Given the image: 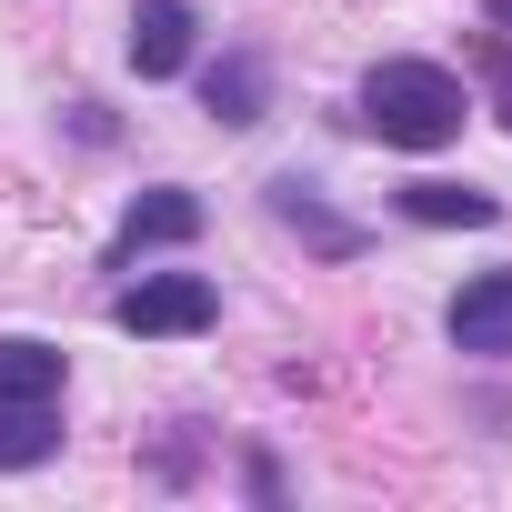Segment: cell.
Instances as JSON below:
<instances>
[{"label": "cell", "mask_w": 512, "mask_h": 512, "mask_svg": "<svg viewBox=\"0 0 512 512\" xmlns=\"http://www.w3.org/2000/svg\"><path fill=\"white\" fill-rule=\"evenodd\" d=\"M0 402H61V352L51 342H0Z\"/></svg>", "instance_id": "9"}, {"label": "cell", "mask_w": 512, "mask_h": 512, "mask_svg": "<svg viewBox=\"0 0 512 512\" xmlns=\"http://www.w3.org/2000/svg\"><path fill=\"white\" fill-rule=\"evenodd\" d=\"M362 121H372L392 151H442V141H462L472 101H462V81H452L442 61H382V71L362 81Z\"/></svg>", "instance_id": "1"}, {"label": "cell", "mask_w": 512, "mask_h": 512, "mask_svg": "<svg viewBox=\"0 0 512 512\" xmlns=\"http://www.w3.org/2000/svg\"><path fill=\"white\" fill-rule=\"evenodd\" d=\"M262 101H272V71H262V51H221L211 71H201V111L211 121H262Z\"/></svg>", "instance_id": "5"}, {"label": "cell", "mask_w": 512, "mask_h": 512, "mask_svg": "<svg viewBox=\"0 0 512 512\" xmlns=\"http://www.w3.org/2000/svg\"><path fill=\"white\" fill-rule=\"evenodd\" d=\"M482 11H492V21H512V0H482Z\"/></svg>", "instance_id": "11"}, {"label": "cell", "mask_w": 512, "mask_h": 512, "mask_svg": "<svg viewBox=\"0 0 512 512\" xmlns=\"http://www.w3.org/2000/svg\"><path fill=\"white\" fill-rule=\"evenodd\" d=\"M272 211H282L312 251H362V231H352V221H332V211H322V191H312L302 171H282V181H272Z\"/></svg>", "instance_id": "8"}, {"label": "cell", "mask_w": 512, "mask_h": 512, "mask_svg": "<svg viewBox=\"0 0 512 512\" xmlns=\"http://www.w3.org/2000/svg\"><path fill=\"white\" fill-rule=\"evenodd\" d=\"M412 221H492V191H462V181H412L402 191Z\"/></svg>", "instance_id": "10"}, {"label": "cell", "mask_w": 512, "mask_h": 512, "mask_svg": "<svg viewBox=\"0 0 512 512\" xmlns=\"http://www.w3.org/2000/svg\"><path fill=\"white\" fill-rule=\"evenodd\" d=\"M111 322L141 332V342H181V332H211V322H221V292H211L201 272H141V282L111 302Z\"/></svg>", "instance_id": "2"}, {"label": "cell", "mask_w": 512, "mask_h": 512, "mask_svg": "<svg viewBox=\"0 0 512 512\" xmlns=\"http://www.w3.org/2000/svg\"><path fill=\"white\" fill-rule=\"evenodd\" d=\"M442 332H452V352H482V362H502V352H512V272H482V282H462V292H452V312H442Z\"/></svg>", "instance_id": "3"}, {"label": "cell", "mask_w": 512, "mask_h": 512, "mask_svg": "<svg viewBox=\"0 0 512 512\" xmlns=\"http://www.w3.org/2000/svg\"><path fill=\"white\" fill-rule=\"evenodd\" d=\"M191 231H201V201L191 191H141L131 221H121V262H131V251H161V241H191Z\"/></svg>", "instance_id": "6"}, {"label": "cell", "mask_w": 512, "mask_h": 512, "mask_svg": "<svg viewBox=\"0 0 512 512\" xmlns=\"http://www.w3.org/2000/svg\"><path fill=\"white\" fill-rule=\"evenodd\" d=\"M61 452V402H0V472H31Z\"/></svg>", "instance_id": "7"}, {"label": "cell", "mask_w": 512, "mask_h": 512, "mask_svg": "<svg viewBox=\"0 0 512 512\" xmlns=\"http://www.w3.org/2000/svg\"><path fill=\"white\" fill-rule=\"evenodd\" d=\"M181 61H191V11H181V0H131V71L171 81Z\"/></svg>", "instance_id": "4"}]
</instances>
